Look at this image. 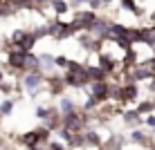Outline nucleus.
Instances as JSON below:
<instances>
[{"instance_id": "obj_18", "label": "nucleus", "mask_w": 155, "mask_h": 150, "mask_svg": "<svg viewBox=\"0 0 155 150\" xmlns=\"http://www.w3.org/2000/svg\"><path fill=\"white\" fill-rule=\"evenodd\" d=\"M25 72H38V54L36 52H27V56H25Z\"/></svg>"}, {"instance_id": "obj_7", "label": "nucleus", "mask_w": 155, "mask_h": 150, "mask_svg": "<svg viewBox=\"0 0 155 150\" xmlns=\"http://www.w3.org/2000/svg\"><path fill=\"white\" fill-rule=\"evenodd\" d=\"M110 23H113V18H108V16L99 14V16H97V20H94V25L90 27V34H92L97 40H108Z\"/></svg>"}, {"instance_id": "obj_20", "label": "nucleus", "mask_w": 155, "mask_h": 150, "mask_svg": "<svg viewBox=\"0 0 155 150\" xmlns=\"http://www.w3.org/2000/svg\"><path fill=\"white\" fill-rule=\"evenodd\" d=\"M45 150H68V146L61 141V139H56V137H52L50 141L45 143Z\"/></svg>"}, {"instance_id": "obj_22", "label": "nucleus", "mask_w": 155, "mask_h": 150, "mask_svg": "<svg viewBox=\"0 0 155 150\" xmlns=\"http://www.w3.org/2000/svg\"><path fill=\"white\" fill-rule=\"evenodd\" d=\"M144 128H146V130H155V112L144 116Z\"/></svg>"}, {"instance_id": "obj_5", "label": "nucleus", "mask_w": 155, "mask_h": 150, "mask_svg": "<svg viewBox=\"0 0 155 150\" xmlns=\"http://www.w3.org/2000/svg\"><path fill=\"white\" fill-rule=\"evenodd\" d=\"M81 92H85L88 96H92V99L101 105V103H106V101H108L110 83H108V81H94V83H88V85L81 90Z\"/></svg>"}, {"instance_id": "obj_23", "label": "nucleus", "mask_w": 155, "mask_h": 150, "mask_svg": "<svg viewBox=\"0 0 155 150\" xmlns=\"http://www.w3.org/2000/svg\"><path fill=\"white\" fill-rule=\"evenodd\" d=\"M31 2H34L36 11H38V9H45V7H50V2H52V0H31Z\"/></svg>"}, {"instance_id": "obj_15", "label": "nucleus", "mask_w": 155, "mask_h": 150, "mask_svg": "<svg viewBox=\"0 0 155 150\" xmlns=\"http://www.w3.org/2000/svg\"><path fill=\"white\" fill-rule=\"evenodd\" d=\"M85 74H88V81L90 83H94V81H108V74H106L99 65H85Z\"/></svg>"}, {"instance_id": "obj_2", "label": "nucleus", "mask_w": 155, "mask_h": 150, "mask_svg": "<svg viewBox=\"0 0 155 150\" xmlns=\"http://www.w3.org/2000/svg\"><path fill=\"white\" fill-rule=\"evenodd\" d=\"M18 83H20V90H23L29 99H38V96L45 92V76H43L41 72H25V74H20Z\"/></svg>"}, {"instance_id": "obj_19", "label": "nucleus", "mask_w": 155, "mask_h": 150, "mask_svg": "<svg viewBox=\"0 0 155 150\" xmlns=\"http://www.w3.org/2000/svg\"><path fill=\"white\" fill-rule=\"evenodd\" d=\"M34 116H36V119H38V121L43 123V121L47 119V116H50V105H45V103H43V105H36Z\"/></svg>"}, {"instance_id": "obj_25", "label": "nucleus", "mask_w": 155, "mask_h": 150, "mask_svg": "<svg viewBox=\"0 0 155 150\" xmlns=\"http://www.w3.org/2000/svg\"><path fill=\"white\" fill-rule=\"evenodd\" d=\"M5 81H7V74H5V69H0V85H2Z\"/></svg>"}, {"instance_id": "obj_11", "label": "nucleus", "mask_w": 155, "mask_h": 150, "mask_svg": "<svg viewBox=\"0 0 155 150\" xmlns=\"http://www.w3.org/2000/svg\"><path fill=\"white\" fill-rule=\"evenodd\" d=\"M50 11H52L54 18H65V16L72 11L70 0H52L50 2Z\"/></svg>"}, {"instance_id": "obj_3", "label": "nucleus", "mask_w": 155, "mask_h": 150, "mask_svg": "<svg viewBox=\"0 0 155 150\" xmlns=\"http://www.w3.org/2000/svg\"><path fill=\"white\" fill-rule=\"evenodd\" d=\"M97 11H92V9H88V7H81V9H74L72 11V23L77 25L81 31H90V27L94 25V20H97Z\"/></svg>"}, {"instance_id": "obj_24", "label": "nucleus", "mask_w": 155, "mask_h": 150, "mask_svg": "<svg viewBox=\"0 0 155 150\" xmlns=\"http://www.w3.org/2000/svg\"><path fill=\"white\" fill-rule=\"evenodd\" d=\"M146 25H151V27H155V7L148 11V20H146Z\"/></svg>"}, {"instance_id": "obj_30", "label": "nucleus", "mask_w": 155, "mask_h": 150, "mask_svg": "<svg viewBox=\"0 0 155 150\" xmlns=\"http://www.w3.org/2000/svg\"><path fill=\"white\" fill-rule=\"evenodd\" d=\"M9 150H18V148H9Z\"/></svg>"}, {"instance_id": "obj_16", "label": "nucleus", "mask_w": 155, "mask_h": 150, "mask_svg": "<svg viewBox=\"0 0 155 150\" xmlns=\"http://www.w3.org/2000/svg\"><path fill=\"white\" fill-rule=\"evenodd\" d=\"M36 45H38V38H36V36H34V34H31V31L27 29L25 38L20 40L16 47H18V49H23V52H34V47H36Z\"/></svg>"}, {"instance_id": "obj_12", "label": "nucleus", "mask_w": 155, "mask_h": 150, "mask_svg": "<svg viewBox=\"0 0 155 150\" xmlns=\"http://www.w3.org/2000/svg\"><path fill=\"white\" fill-rule=\"evenodd\" d=\"M135 112L140 116H146V114H151V112H155V96H144V99H140L135 103Z\"/></svg>"}, {"instance_id": "obj_31", "label": "nucleus", "mask_w": 155, "mask_h": 150, "mask_svg": "<svg viewBox=\"0 0 155 150\" xmlns=\"http://www.w3.org/2000/svg\"><path fill=\"white\" fill-rule=\"evenodd\" d=\"M0 119H2V116H0Z\"/></svg>"}, {"instance_id": "obj_13", "label": "nucleus", "mask_w": 155, "mask_h": 150, "mask_svg": "<svg viewBox=\"0 0 155 150\" xmlns=\"http://www.w3.org/2000/svg\"><path fill=\"white\" fill-rule=\"evenodd\" d=\"M56 108H58V112H61V114H68V112L79 110V103L72 99V96L63 94V96H58V101H56Z\"/></svg>"}, {"instance_id": "obj_26", "label": "nucleus", "mask_w": 155, "mask_h": 150, "mask_svg": "<svg viewBox=\"0 0 155 150\" xmlns=\"http://www.w3.org/2000/svg\"><path fill=\"white\" fill-rule=\"evenodd\" d=\"M113 2H115V0H101V5H104V9H106V7H113Z\"/></svg>"}, {"instance_id": "obj_10", "label": "nucleus", "mask_w": 155, "mask_h": 150, "mask_svg": "<svg viewBox=\"0 0 155 150\" xmlns=\"http://www.w3.org/2000/svg\"><path fill=\"white\" fill-rule=\"evenodd\" d=\"M16 141H18L25 150H27V148H34V146H38V143H41L38 130H36V128H31V130L23 132V135H18V139H16Z\"/></svg>"}, {"instance_id": "obj_29", "label": "nucleus", "mask_w": 155, "mask_h": 150, "mask_svg": "<svg viewBox=\"0 0 155 150\" xmlns=\"http://www.w3.org/2000/svg\"><path fill=\"white\" fill-rule=\"evenodd\" d=\"M0 69H2V58H0Z\"/></svg>"}, {"instance_id": "obj_8", "label": "nucleus", "mask_w": 155, "mask_h": 150, "mask_svg": "<svg viewBox=\"0 0 155 150\" xmlns=\"http://www.w3.org/2000/svg\"><path fill=\"white\" fill-rule=\"evenodd\" d=\"M119 116H121V123H124L128 130H133V128H144V116L137 114L135 108H124Z\"/></svg>"}, {"instance_id": "obj_14", "label": "nucleus", "mask_w": 155, "mask_h": 150, "mask_svg": "<svg viewBox=\"0 0 155 150\" xmlns=\"http://www.w3.org/2000/svg\"><path fill=\"white\" fill-rule=\"evenodd\" d=\"M117 7H119V11H128V14L137 16V18H142V16H144L137 0H119V2H117Z\"/></svg>"}, {"instance_id": "obj_4", "label": "nucleus", "mask_w": 155, "mask_h": 150, "mask_svg": "<svg viewBox=\"0 0 155 150\" xmlns=\"http://www.w3.org/2000/svg\"><path fill=\"white\" fill-rule=\"evenodd\" d=\"M140 99H144V96H142V85H137V83H124L119 88V103L124 105V108L135 105Z\"/></svg>"}, {"instance_id": "obj_1", "label": "nucleus", "mask_w": 155, "mask_h": 150, "mask_svg": "<svg viewBox=\"0 0 155 150\" xmlns=\"http://www.w3.org/2000/svg\"><path fill=\"white\" fill-rule=\"evenodd\" d=\"M63 83H65L68 90H83L88 85V74H85V63L77 61V58H70L68 61V67L63 69Z\"/></svg>"}, {"instance_id": "obj_9", "label": "nucleus", "mask_w": 155, "mask_h": 150, "mask_svg": "<svg viewBox=\"0 0 155 150\" xmlns=\"http://www.w3.org/2000/svg\"><path fill=\"white\" fill-rule=\"evenodd\" d=\"M38 72L43 76H50V74L58 72L56 65H54V54H50V52H41L38 54Z\"/></svg>"}, {"instance_id": "obj_6", "label": "nucleus", "mask_w": 155, "mask_h": 150, "mask_svg": "<svg viewBox=\"0 0 155 150\" xmlns=\"http://www.w3.org/2000/svg\"><path fill=\"white\" fill-rule=\"evenodd\" d=\"M155 141L153 135H151V130H146V128H133L130 132H128V143H133V146H140L146 150L151 143Z\"/></svg>"}, {"instance_id": "obj_17", "label": "nucleus", "mask_w": 155, "mask_h": 150, "mask_svg": "<svg viewBox=\"0 0 155 150\" xmlns=\"http://www.w3.org/2000/svg\"><path fill=\"white\" fill-rule=\"evenodd\" d=\"M16 103H18V99H14V96H7V99H2V101H0V116H12Z\"/></svg>"}, {"instance_id": "obj_27", "label": "nucleus", "mask_w": 155, "mask_h": 150, "mask_svg": "<svg viewBox=\"0 0 155 150\" xmlns=\"http://www.w3.org/2000/svg\"><path fill=\"white\" fill-rule=\"evenodd\" d=\"M148 65H151V69H153V74H155V56H153V61L148 63Z\"/></svg>"}, {"instance_id": "obj_21", "label": "nucleus", "mask_w": 155, "mask_h": 150, "mask_svg": "<svg viewBox=\"0 0 155 150\" xmlns=\"http://www.w3.org/2000/svg\"><path fill=\"white\" fill-rule=\"evenodd\" d=\"M68 61H70V56L56 54V56H54V65H56V69H65V67H68Z\"/></svg>"}, {"instance_id": "obj_32", "label": "nucleus", "mask_w": 155, "mask_h": 150, "mask_svg": "<svg viewBox=\"0 0 155 150\" xmlns=\"http://www.w3.org/2000/svg\"><path fill=\"white\" fill-rule=\"evenodd\" d=\"M137 2H140V0H137Z\"/></svg>"}, {"instance_id": "obj_28", "label": "nucleus", "mask_w": 155, "mask_h": 150, "mask_svg": "<svg viewBox=\"0 0 155 150\" xmlns=\"http://www.w3.org/2000/svg\"><path fill=\"white\" fill-rule=\"evenodd\" d=\"M151 135H153V139H155V130H151Z\"/></svg>"}]
</instances>
